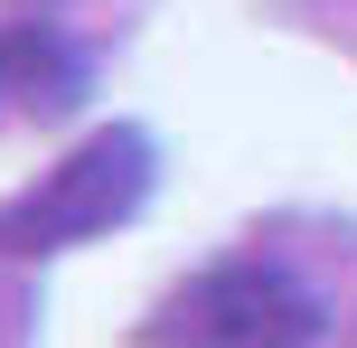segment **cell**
I'll list each match as a JSON object with an SVG mask.
<instances>
[{
	"label": "cell",
	"mask_w": 357,
	"mask_h": 348,
	"mask_svg": "<svg viewBox=\"0 0 357 348\" xmlns=\"http://www.w3.org/2000/svg\"><path fill=\"white\" fill-rule=\"evenodd\" d=\"M142 198H151V132L104 123L56 169H38V188H19V198L0 207V255H66V245H94Z\"/></svg>",
	"instance_id": "cell-1"
},
{
	"label": "cell",
	"mask_w": 357,
	"mask_h": 348,
	"mask_svg": "<svg viewBox=\"0 0 357 348\" xmlns=\"http://www.w3.org/2000/svg\"><path fill=\"white\" fill-rule=\"evenodd\" d=\"M151 348H310L320 339V301L282 273V264H207L197 282L151 311Z\"/></svg>",
	"instance_id": "cell-2"
}]
</instances>
